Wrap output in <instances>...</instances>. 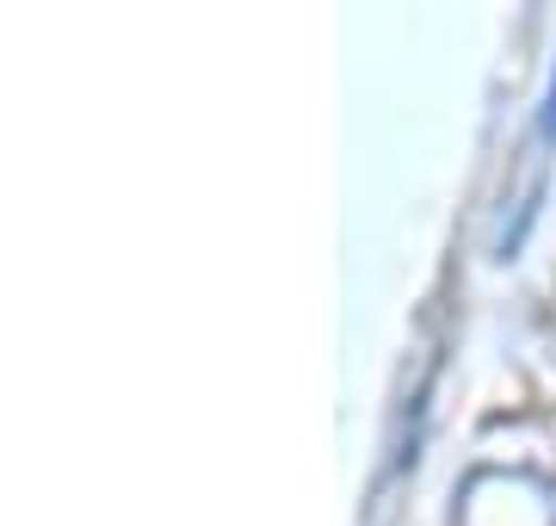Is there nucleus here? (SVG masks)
<instances>
[{
    "mask_svg": "<svg viewBox=\"0 0 556 526\" xmlns=\"http://www.w3.org/2000/svg\"><path fill=\"white\" fill-rule=\"evenodd\" d=\"M532 149H538V174H544V167H551V149H556V82H551V100H544V112H538Z\"/></svg>",
    "mask_w": 556,
    "mask_h": 526,
    "instance_id": "nucleus-1",
    "label": "nucleus"
}]
</instances>
